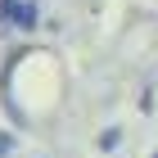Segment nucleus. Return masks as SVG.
Here are the masks:
<instances>
[{"label":"nucleus","mask_w":158,"mask_h":158,"mask_svg":"<svg viewBox=\"0 0 158 158\" xmlns=\"http://www.w3.org/2000/svg\"><path fill=\"white\" fill-rule=\"evenodd\" d=\"M0 27H9V32H32V27H36V5H32V0H0Z\"/></svg>","instance_id":"nucleus-1"},{"label":"nucleus","mask_w":158,"mask_h":158,"mask_svg":"<svg viewBox=\"0 0 158 158\" xmlns=\"http://www.w3.org/2000/svg\"><path fill=\"white\" fill-rule=\"evenodd\" d=\"M14 145H18V135H14V131H0V158H14Z\"/></svg>","instance_id":"nucleus-2"},{"label":"nucleus","mask_w":158,"mask_h":158,"mask_svg":"<svg viewBox=\"0 0 158 158\" xmlns=\"http://www.w3.org/2000/svg\"><path fill=\"white\" fill-rule=\"evenodd\" d=\"M118 140H122V131H118V127H109V131L99 135V149H118Z\"/></svg>","instance_id":"nucleus-3"},{"label":"nucleus","mask_w":158,"mask_h":158,"mask_svg":"<svg viewBox=\"0 0 158 158\" xmlns=\"http://www.w3.org/2000/svg\"><path fill=\"white\" fill-rule=\"evenodd\" d=\"M154 158H158V154H154Z\"/></svg>","instance_id":"nucleus-4"}]
</instances>
